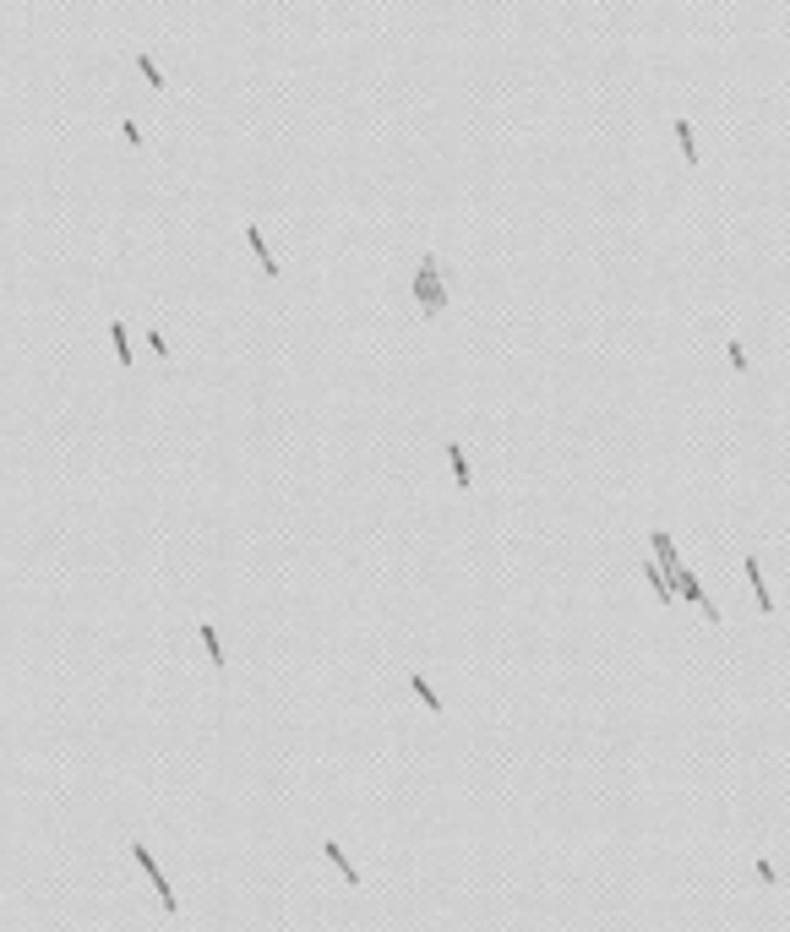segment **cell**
<instances>
[{
  "instance_id": "cell-8",
  "label": "cell",
  "mask_w": 790,
  "mask_h": 932,
  "mask_svg": "<svg viewBox=\"0 0 790 932\" xmlns=\"http://www.w3.org/2000/svg\"><path fill=\"white\" fill-rule=\"evenodd\" d=\"M197 633H202V644H208V654H213V665H218V671H223V649H218V633H213V627H208V622H202Z\"/></svg>"
},
{
  "instance_id": "cell-6",
  "label": "cell",
  "mask_w": 790,
  "mask_h": 932,
  "mask_svg": "<svg viewBox=\"0 0 790 932\" xmlns=\"http://www.w3.org/2000/svg\"><path fill=\"white\" fill-rule=\"evenodd\" d=\"M447 458H452V480H458V486H469V458H463V447H458V442H447Z\"/></svg>"
},
{
  "instance_id": "cell-11",
  "label": "cell",
  "mask_w": 790,
  "mask_h": 932,
  "mask_svg": "<svg viewBox=\"0 0 790 932\" xmlns=\"http://www.w3.org/2000/svg\"><path fill=\"white\" fill-rule=\"evenodd\" d=\"M137 66H142V76H147V87H164V76H158V66H153V61H147V55H142V61H137Z\"/></svg>"
},
{
  "instance_id": "cell-1",
  "label": "cell",
  "mask_w": 790,
  "mask_h": 932,
  "mask_svg": "<svg viewBox=\"0 0 790 932\" xmlns=\"http://www.w3.org/2000/svg\"><path fill=\"white\" fill-rule=\"evenodd\" d=\"M648 545H654V556H659V567H665V573H670V578L681 573V556H676V545H670V534H665V529H654V534H648Z\"/></svg>"
},
{
  "instance_id": "cell-4",
  "label": "cell",
  "mask_w": 790,
  "mask_h": 932,
  "mask_svg": "<svg viewBox=\"0 0 790 932\" xmlns=\"http://www.w3.org/2000/svg\"><path fill=\"white\" fill-rule=\"evenodd\" d=\"M245 240H251V251H256V262H262V273H267V279H278V262L267 257V246H262V235H256V229H245Z\"/></svg>"
},
{
  "instance_id": "cell-9",
  "label": "cell",
  "mask_w": 790,
  "mask_h": 932,
  "mask_svg": "<svg viewBox=\"0 0 790 932\" xmlns=\"http://www.w3.org/2000/svg\"><path fill=\"white\" fill-rule=\"evenodd\" d=\"M409 687H415V693H420V698L431 704L436 715H441V698H436V693H431V682H426V676H409Z\"/></svg>"
},
{
  "instance_id": "cell-2",
  "label": "cell",
  "mask_w": 790,
  "mask_h": 932,
  "mask_svg": "<svg viewBox=\"0 0 790 932\" xmlns=\"http://www.w3.org/2000/svg\"><path fill=\"white\" fill-rule=\"evenodd\" d=\"M137 851V861L147 867V878H153V889H158V900H164V911H175V894H169V883H164V872L153 867V856H147V845H131Z\"/></svg>"
},
{
  "instance_id": "cell-10",
  "label": "cell",
  "mask_w": 790,
  "mask_h": 932,
  "mask_svg": "<svg viewBox=\"0 0 790 932\" xmlns=\"http://www.w3.org/2000/svg\"><path fill=\"white\" fill-rule=\"evenodd\" d=\"M109 338H115V355H120V365H131V349H126V327H120V322L109 327Z\"/></svg>"
},
{
  "instance_id": "cell-12",
  "label": "cell",
  "mask_w": 790,
  "mask_h": 932,
  "mask_svg": "<svg viewBox=\"0 0 790 932\" xmlns=\"http://www.w3.org/2000/svg\"><path fill=\"white\" fill-rule=\"evenodd\" d=\"M725 355H730V365H736V371H747V349H741V344H725Z\"/></svg>"
},
{
  "instance_id": "cell-7",
  "label": "cell",
  "mask_w": 790,
  "mask_h": 932,
  "mask_svg": "<svg viewBox=\"0 0 790 932\" xmlns=\"http://www.w3.org/2000/svg\"><path fill=\"white\" fill-rule=\"evenodd\" d=\"M670 131H676V142H681V153H687V164H698V153H692V126H687V120H676Z\"/></svg>"
},
{
  "instance_id": "cell-5",
  "label": "cell",
  "mask_w": 790,
  "mask_h": 932,
  "mask_svg": "<svg viewBox=\"0 0 790 932\" xmlns=\"http://www.w3.org/2000/svg\"><path fill=\"white\" fill-rule=\"evenodd\" d=\"M747 578H752V589H758V611H774V600H769V589H763V573H758V556H747Z\"/></svg>"
},
{
  "instance_id": "cell-3",
  "label": "cell",
  "mask_w": 790,
  "mask_h": 932,
  "mask_svg": "<svg viewBox=\"0 0 790 932\" xmlns=\"http://www.w3.org/2000/svg\"><path fill=\"white\" fill-rule=\"evenodd\" d=\"M322 851H327V861L344 872V883H360V872L349 867V856H344V845H338V840H322Z\"/></svg>"
}]
</instances>
